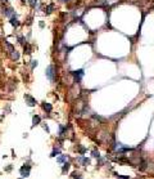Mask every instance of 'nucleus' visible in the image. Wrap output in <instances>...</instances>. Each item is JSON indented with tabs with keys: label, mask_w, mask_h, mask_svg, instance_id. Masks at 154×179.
<instances>
[{
	"label": "nucleus",
	"mask_w": 154,
	"mask_h": 179,
	"mask_svg": "<svg viewBox=\"0 0 154 179\" xmlns=\"http://www.w3.org/2000/svg\"><path fill=\"white\" fill-rule=\"evenodd\" d=\"M73 73V76H74V79L77 81H80L81 80V77L84 76V70H79V71H73L72 72Z\"/></svg>",
	"instance_id": "nucleus-4"
},
{
	"label": "nucleus",
	"mask_w": 154,
	"mask_h": 179,
	"mask_svg": "<svg viewBox=\"0 0 154 179\" xmlns=\"http://www.w3.org/2000/svg\"><path fill=\"white\" fill-rule=\"evenodd\" d=\"M43 108H44L46 112H51V110H53L51 105H50V103H46V102H44V103H43Z\"/></svg>",
	"instance_id": "nucleus-8"
},
{
	"label": "nucleus",
	"mask_w": 154,
	"mask_h": 179,
	"mask_svg": "<svg viewBox=\"0 0 154 179\" xmlns=\"http://www.w3.org/2000/svg\"><path fill=\"white\" fill-rule=\"evenodd\" d=\"M77 160H79L82 165H89L90 164V160H89V158H86V157H79Z\"/></svg>",
	"instance_id": "nucleus-7"
},
{
	"label": "nucleus",
	"mask_w": 154,
	"mask_h": 179,
	"mask_svg": "<svg viewBox=\"0 0 154 179\" xmlns=\"http://www.w3.org/2000/svg\"><path fill=\"white\" fill-rule=\"evenodd\" d=\"M53 9H54V5H53V4H50V5H48V7H46L45 13H46V14H50V13L53 12Z\"/></svg>",
	"instance_id": "nucleus-10"
},
{
	"label": "nucleus",
	"mask_w": 154,
	"mask_h": 179,
	"mask_svg": "<svg viewBox=\"0 0 154 179\" xmlns=\"http://www.w3.org/2000/svg\"><path fill=\"white\" fill-rule=\"evenodd\" d=\"M18 57H19V55H18V53L14 50V52L12 53V58H13V59H18Z\"/></svg>",
	"instance_id": "nucleus-14"
},
{
	"label": "nucleus",
	"mask_w": 154,
	"mask_h": 179,
	"mask_svg": "<svg viewBox=\"0 0 154 179\" xmlns=\"http://www.w3.org/2000/svg\"><path fill=\"white\" fill-rule=\"evenodd\" d=\"M66 160H67V157H66V156H59V157L56 158V161H58V162H64Z\"/></svg>",
	"instance_id": "nucleus-11"
},
{
	"label": "nucleus",
	"mask_w": 154,
	"mask_h": 179,
	"mask_svg": "<svg viewBox=\"0 0 154 179\" xmlns=\"http://www.w3.org/2000/svg\"><path fill=\"white\" fill-rule=\"evenodd\" d=\"M4 14L7 16V17H13L14 16V10H13V8H5L4 9Z\"/></svg>",
	"instance_id": "nucleus-5"
},
{
	"label": "nucleus",
	"mask_w": 154,
	"mask_h": 179,
	"mask_svg": "<svg viewBox=\"0 0 154 179\" xmlns=\"http://www.w3.org/2000/svg\"><path fill=\"white\" fill-rule=\"evenodd\" d=\"M73 176H74V179H81V178H80V175H79V174H76V173L73 174Z\"/></svg>",
	"instance_id": "nucleus-19"
},
{
	"label": "nucleus",
	"mask_w": 154,
	"mask_h": 179,
	"mask_svg": "<svg viewBox=\"0 0 154 179\" xmlns=\"http://www.w3.org/2000/svg\"><path fill=\"white\" fill-rule=\"evenodd\" d=\"M0 2H3V3H4V2H8V0H0Z\"/></svg>",
	"instance_id": "nucleus-20"
},
{
	"label": "nucleus",
	"mask_w": 154,
	"mask_h": 179,
	"mask_svg": "<svg viewBox=\"0 0 154 179\" xmlns=\"http://www.w3.org/2000/svg\"><path fill=\"white\" fill-rule=\"evenodd\" d=\"M31 62H32V63H31V67H32V68H35V67L37 66V61H31Z\"/></svg>",
	"instance_id": "nucleus-17"
},
{
	"label": "nucleus",
	"mask_w": 154,
	"mask_h": 179,
	"mask_svg": "<svg viewBox=\"0 0 154 179\" xmlns=\"http://www.w3.org/2000/svg\"><path fill=\"white\" fill-rule=\"evenodd\" d=\"M56 155H59V150H54L53 153H51V157H55Z\"/></svg>",
	"instance_id": "nucleus-15"
},
{
	"label": "nucleus",
	"mask_w": 154,
	"mask_h": 179,
	"mask_svg": "<svg viewBox=\"0 0 154 179\" xmlns=\"http://www.w3.org/2000/svg\"><path fill=\"white\" fill-rule=\"evenodd\" d=\"M30 170H31V166H30V165L22 166V168H21V175H22V176H28V175H30Z\"/></svg>",
	"instance_id": "nucleus-2"
},
{
	"label": "nucleus",
	"mask_w": 154,
	"mask_h": 179,
	"mask_svg": "<svg viewBox=\"0 0 154 179\" xmlns=\"http://www.w3.org/2000/svg\"><path fill=\"white\" fill-rule=\"evenodd\" d=\"M46 77L49 79L50 81H54V66H49L46 68Z\"/></svg>",
	"instance_id": "nucleus-1"
},
{
	"label": "nucleus",
	"mask_w": 154,
	"mask_h": 179,
	"mask_svg": "<svg viewBox=\"0 0 154 179\" xmlns=\"http://www.w3.org/2000/svg\"><path fill=\"white\" fill-rule=\"evenodd\" d=\"M40 121H41L40 116H33V118H32V126H36V125H38V124H40Z\"/></svg>",
	"instance_id": "nucleus-6"
},
{
	"label": "nucleus",
	"mask_w": 154,
	"mask_h": 179,
	"mask_svg": "<svg viewBox=\"0 0 154 179\" xmlns=\"http://www.w3.org/2000/svg\"><path fill=\"white\" fill-rule=\"evenodd\" d=\"M25 99H26L27 105H28V106H31V107L36 105V99H33V98H32L31 95H28V94H26V95H25Z\"/></svg>",
	"instance_id": "nucleus-3"
},
{
	"label": "nucleus",
	"mask_w": 154,
	"mask_h": 179,
	"mask_svg": "<svg viewBox=\"0 0 154 179\" xmlns=\"http://www.w3.org/2000/svg\"><path fill=\"white\" fill-rule=\"evenodd\" d=\"M10 23H12V25H13L14 27H17V26H19V21H18V19H17V17H14V16H13V17L10 18Z\"/></svg>",
	"instance_id": "nucleus-9"
},
{
	"label": "nucleus",
	"mask_w": 154,
	"mask_h": 179,
	"mask_svg": "<svg viewBox=\"0 0 154 179\" xmlns=\"http://www.w3.org/2000/svg\"><path fill=\"white\" fill-rule=\"evenodd\" d=\"M25 53H31V47L28 44L25 45Z\"/></svg>",
	"instance_id": "nucleus-13"
},
{
	"label": "nucleus",
	"mask_w": 154,
	"mask_h": 179,
	"mask_svg": "<svg viewBox=\"0 0 154 179\" xmlns=\"http://www.w3.org/2000/svg\"><path fill=\"white\" fill-rule=\"evenodd\" d=\"M68 168H69V164H64V168H63V171H66V170H68Z\"/></svg>",
	"instance_id": "nucleus-18"
},
{
	"label": "nucleus",
	"mask_w": 154,
	"mask_h": 179,
	"mask_svg": "<svg viewBox=\"0 0 154 179\" xmlns=\"http://www.w3.org/2000/svg\"><path fill=\"white\" fill-rule=\"evenodd\" d=\"M92 156H94V157H99V152L96 151V150H94V151H92Z\"/></svg>",
	"instance_id": "nucleus-16"
},
{
	"label": "nucleus",
	"mask_w": 154,
	"mask_h": 179,
	"mask_svg": "<svg viewBox=\"0 0 154 179\" xmlns=\"http://www.w3.org/2000/svg\"><path fill=\"white\" fill-rule=\"evenodd\" d=\"M30 5H31L32 8H36V5H37V0H30Z\"/></svg>",
	"instance_id": "nucleus-12"
},
{
	"label": "nucleus",
	"mask_w": 154,
	"mask_h": 179,
	"mask_svg": "<svg viewBox=\"0 0 154 179\" xmlns=\"http://www.w3.org/2000/svg\"><path fill=\"white\" fill-rule=\"evenodd\" d=\"M62 2H64V3H66V2H68V0H62Z\"/></svg>",
	"instance_id": "nucleus-21"
}]
</instances>
